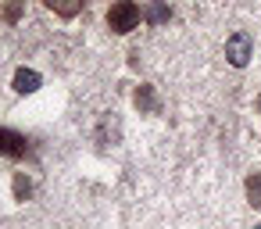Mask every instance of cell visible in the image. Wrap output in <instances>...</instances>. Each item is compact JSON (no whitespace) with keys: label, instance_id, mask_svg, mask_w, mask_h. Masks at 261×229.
<instances>
[{"label":"cell","instance_id":"6da1fadb","mask_svg":"<svg viewBox=\"0 0 261 229\" xmlns=\"http://www.w3.org/2000/svg\"><path fill=\"white\" fill-rule=\"evenodd\" d=\"M140 18H143V8L133 4V0H118V4L108 8V29L118 36H129L133 29H140Z\"/></svg>","mask_w":261,"mask_h":229},{"label":"cell","instance_id":"8fae6325","mask_svg":"<svg viewBox=\"0 0 261 229\" xmlns=\"http://www.w3.org/2000/svg\"><path fill=\"white\" fill-rule=\"evenodd\" d=\"M257 108H261V100H257Z\"/></svg>","mask_w":261,"mask_h":229},{"label":"cell","instance_id":"52a82bcc","mask_svg":"<svg viewBox=\"0 0 261 229\" xmlns=\"http://www.w3.org/2000/svg\"><path fill=\"white\" fill-rule=\"evenodd\" d=\"M243 190H247V200L254 208H261V172H250L247 183H243Z\"/></svg>","mask_w":261,"mask_h":229},{"label":"cell","instance_id":"7a4b0ae2","mask_svg":"<svg viewBox=\"0 0 261 229\" xmlns=\"http://www.w3.org/2000/svg\"><path fill=\"white\" fill-rule=\"evenodd\" d=\"M250 54H254V40H250L243 29H240V33H232V36L225 40V61H229L232 68H247Z\"/></svg>","mask_w":261,"mask_h":229},{"label":"cell","instance_id":"7c38bea8","mask_svg":"<svg viewBox=\"0 0 261 229\" xmlns=\"http://www.w3.org/2000/svg\"><path fill=\"white\" fill-rule=\"evenodd\" d=\"M254 229H261V225H254Z\"/></svg>","mask_w":261,"mask_h":229},{"label":"cell","instance_id":"277c9868","mask_svg":"<svg viewBox=\"0 0 261 229\" xmlns=\"http://www.w3.org/2000/svg\"><path fill=\"white\" fill-rule=\"evenodd\" d=\"M43 4H47L58 18H75V15L86 8V0H43Z\"/></svg>","mask_w":261,"mask_h":229},{"label":"cell","instance_id":"3957f363","mask_svg":"<svg viewBox=\"0 0 261 229\" xmlns=\"http://www.w3.org/2000/svg\"><path fill=\"white\" fill-rule=\"evenodd\" d=\"M33 147H29V140L22 136V133H15V129H4V125H0V154H4V158H25Z\"/></svg>","mask_w":261,"mask_h":229},{"label":"cell","instance_id":"9c48e42d","mask_svg":"<svg viewBox=\"0 0 261 229\" xmlns=\"http://www.w3.org/2000/svg\"><path fill=\"white\" fill-rule=\"evenodd\" d=\"M22 11H25V0H8V4H4V22L15 26L22 18Z\"/></svg>","mask_w":261,"mask_h":229},{"label":"cell","instance_id":"30bf717a","mask_svg":"<svg viewBox=\"0 0 261 229\" xmlns=\"http://www.w3.org/2000/svg\"><path fill=\"white\" fill-rule=\"evenodd\" d=\"M29 193H33V183L18 172V175H15V200H29Z\"/></svg>","mask_w":261,"mask_h":229},{"label":"cell","instance_id":"8992f818","mask_svg":"<svg viewBox=\"0 0 261 229\" xmlns=\"http://www.w3.org/2000/svg\"><path fill=\"white\" fill-rule=\"evenodd\" d=\"M40 83H43V79H40V72H33V68H18V72H15V90H18V93H36Z\"/></svg>","mask_w":261,"mask_h":229},{"label":"cell","instance_id":"5b68a950","mask_svg":"<svg viewBox=\"0 0 261 229\" xmlns=\"http://www.w3.org/2000/svg\"><path fill=\"white\" fill-rule=\"evenodd\" d=\"M143 18H147L150 26H165V22L172 18V8L161 4V0H147V4H143Z\"/></svg>","mask_w":261,"mask_h":229},{"label":"cell","instance_id":"ba28073f","mask_svg":"<svg viewBox=\"0 0 261 229\" xmlns=\"http://www.w3.org/2000/svg\"><path fill=\"white\" fill-rule=\"evenodd\" d=\"M136 108H140V111H158V100H154V86H147V83H143V86L136 90Z\"/></svg>","mask_w":261,"mask_h":229}]
</instances>
